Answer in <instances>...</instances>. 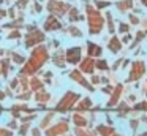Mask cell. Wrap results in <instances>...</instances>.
Here are the masks:
<instances>
[{"label": "cell", "mask_w": 147, "mask_h": 136, "mask_svg": "<svg viewBox=\"0 0 147 136\" xmlns=\"http://www.w3.org/2000/svg\"><path fill=\"white\" fill-rule=\"evenodd\" d=\"M130 18H131V22H133V24H136V22H138V19L134 18V16H130Z\"/></svg>", "instance_id": "cell-20"}, {"label": "cell", "mask_w": 147, "mask_h": 136, "mask_svg": "<svg viewBox=\"0 0 147 136\" xmlns=\"http://www.w3.org/2000/svg\"><path fill=\"white\" fill-rule=\"evenodd\" d=\"M119 8H120V9L131 8V0H125V2H120V3H119Z\"/></svg>", "instance_id": "cell-13"}, {"label": "cell", "mask_w": 147, "mask_h": 136, "mask_svg": "<svg viewBox=\"0 0 147 136\" xmlns=\"http://www.w3.org/2000/svg\"><path fill=\"white\" fill-rule=\"evenodd\" d=\"M78 98V95H74L73 92H68V95L65 97V100H62L60 101V104H59V109L60 111H65V109H68L70 108V104H73V101Z\"/></svg>", "instance_id": "cell-3"}, {"label": "cell", "mask_w": 147, "mask_h": 136, "mask_svg": "<svg viewBox=\"0 0 147 136\" xmlns=\"http://www.w3.org/2000/svg\"><path fill=\"white\" fill-rule=\"evenodd\" d=\"M45 27H46V30H49V28H60V22L57 21L55 18H52V16H49V19L46 21V24H45Z\"/></svg>", "instance_id": "cell-7"}, {"label": "cell", "mask_w": 147, "mask_h": 136, "mask_svg": "<svg viewBox=\"0 0 147 136\" xmlns=\"http://www.w3.org/2000/svg\"><path fill=\"white\" fill-rule=\"evenodd\" d=\"M142 2H144V3H146V5H147V0H142Z\"/></svg>", "instance_id": "cell-21"}, {"label": "cell", "mask_w": 147, "mask_h": 136, "mask_svg": "<svg viewBox=\"0 0 147 136\" xmlns=\"http://www.w3.org/2000/svg\"><path fill=\"white\" fill-rule=\"evenodd\" d=\"M108 5H109L108 2H96V6H98V8H106Z\"/></svg>", "instance_id": "cell-15"}, {"label": "cell", "mask_w": 147, "mask_h": 136, "mask_svg": "<svg viewBox=\"0 0 147 136\" xmlns=\"http://www.w3.org/2000/svg\"><path fill=\"white\" fill-rule=\"evenodd\" d=\"M87 14H89V25H90V32L92 33H98L103 27V18L95 11L93 8L87 6Z\"/></svg>", "instance_id": "cell-1"}, {"label": "cell", "mask_w": 147, "mask_h": 136, "mask_svg": "<svg viewBox=\"0 0 147 136\" xmlns=\"http://www.w3.org/2000/svg\"><path fill=\"white\" fill-rule=\"evenodd\" d=\"M43 33H38V32H35L33 35H30L29 38H27V46H32L33 43H36V41H41L43 40Z\"/></svg>", "instance_id": "cell-8"}, {"label": "cell", "mask_w": 147, "mask_h": 136, "mask_svg": "<svg viewBox=\"0 0 147 136\" xmlns=\"http://www.w3.org/2000/svg\"><path fill=\"white\" fill-rule=\"evenodd\" d=\"M81 68H82L84 73H90V71H92V68H93V62H92V60H86Z\"/></svg>", "instance_id": "cell-12"}, {"label": "cell", "mask_w": 147, "mask_h": 136, "mask_svg": "<svg viewBox=\"0 0 147 136\" xmlns=\"http://www.w3.org/2000/svg\"><path fill=\"white\" fill-rule=\"evenodd\" d=\"M71 78H73V79H76V81L79 82V84H82L84 87H89V89H92V87H90L89 84H87V82H84V79L81 78V74H79V73H78V71H73V73H71Z\"/></svg>", "instance_id": "cell-10"}, {"label": "cell", "mask_w": 147, "mask_h": 136, "mask_svg": "<svg viewBox=\"0 0 147 136\" xmlns=\"http://www.w3.org/2000/svg\"><path fill=\"white\" fill-rule=\"evenodd\" d=\"M109 49L114 51V52H117V51L120 49V43H119L117 38H112L111 40V43H109Z\"/></svg>", "instance_id": "cell-11"}, {"label": "cell", "mask_w": 147, "mask_h": 136, "mask_svg": "<svg viewBox=\"0 0 147 136\" xmlns=\"http://www.w3.org/2000/svg\"><path fill=\"white\" fill-rule=\"evenodd\" d=\"M101 54V47L95 46L93 43H89V55H100Z\"/></svg>", "instance_id": "cell-9"}, {"label": "cell", "mask_w": 147, "mask_h": 136, "mask_svg": "<svg viewBox=\"0 0 147 136\" xmlns=\"http://www.w3.org/2000/svg\"><path fill=\"white\" fill-rule=\"evenodd\" d=\"M70 19H71V21L78 19V9H76V8H73V9H71V13H70Z\"/></svg>", "instance_id": "cell-14"}, {"label": "cell", "mask_w": 147, "mask_h": 136, "mask_svg": "<svg viewBox=\"0 0 147 136\" xmlns=\"http://www.w3.org/2000/svg\"><path fill=\"white\" fill-rule=\"evenodd\" d=\"M142 73H144V63H141V62H136V63H134V70H133V73H131L130 79L133 81V79L139 78V76L142 74Z\"/></svg>", "instance_id": "cell-6"}, {"label": "cell", "mask_w": 147, "mask_h": 136, "mask_svg": "<svg viewBox=\"0 0 147 136\" xmlns=\"http://www.w3.org/2000/svg\"><path fill=\"white\" fill-rule=\"evenodd\" d=\"M46 60V51L43 49V47H40V49H36L35 52H33V57L32 60H30V63L27 65V70H24V71L27 73H32L33 70L36 68V66H40L43 62Z\"/></svg>", "instance_id": "cell-2"}, {"label": "cell", "mask_w": 147, "mask_h": 136, "mask_svg": "<svg viewBox=\"0 0 147 136\" xmlns=\"http://www.w3.org/2000/svg\"><path fill=\"white\" fill-rule=\"evenodd\" d=\"M89 106H90V101H89V100H86V101H84V103L81 104L79 108H81V109H86V108H89Z\"/></svg>", "instance_id": "cell-16"}, {"label": "cell", "mask_w": 147, "mask_h": 136, "mask_svg": "<svg viewBox=\"0 0 147 136\" xmlns=\"http://www.w3.org/2000/svg\"><path fill=\"white\" fill-rule=\"evenodd\" d=\"M48 8H49V11H54V13H57V14H63V13L68 9V5H65V3H57V2H51Z\"/></svg>", "instance_id": "cell-4"}, {"label": "cell", "mask_w": 147, "mask_h": 136, "mask_svg": "<svg viewBox=\"0 0 147 136\" xmlns=\"http://www.w3.org/2000/svg\"><path fill=\"white\" fill-rule=\"evenodd\" d=\"M26 3H27V0H19V2H18V5H19L21 8H24V6H26Z\"/></svg>", "instance_id": "cell-19"}, {"label": "cell", "mask_w": 147, "mask_h": 136, "mask_svg": "<svg viewBox=\"0 0 147 136\" xmlns=\"http://www.w3.org/2000/svg\"><path fill=\"white\" fill-rule=\"evenodd\" d=\"M120 32H128V25H125V24H120Z\"/></svg>", "instance_id": "cell-18"}, {"label": "cell", "mask_w": 147, "mask_h": 136, "mask_svg": "<svg viewBox=\"0 0 147 136\" xmlns=\"http://www.w3.org/2000/svg\"><path fill=\"white\" fill-rule=\"evenodd\" d=\"M96 66H98L100 70H106V62H98V63H96Z\"/></svg>", "instance_id": "cell-17"}, {"label": "cell", "mask_w": 147, "mask_h": 136, "mask_svg": "<svg viewBox=\"0 0 147 136\" xmlns=\"http://www.w3.org/2000/svg\"><path fill=\"white\" fill-rule=\"evenodd\" d=\"M67 55H68V62L70 63H76V62H79V59H81V49L79 47H76V49H70L67 52Z\"/></svg>", "instance_id": "cell-5"}]
</instances>
